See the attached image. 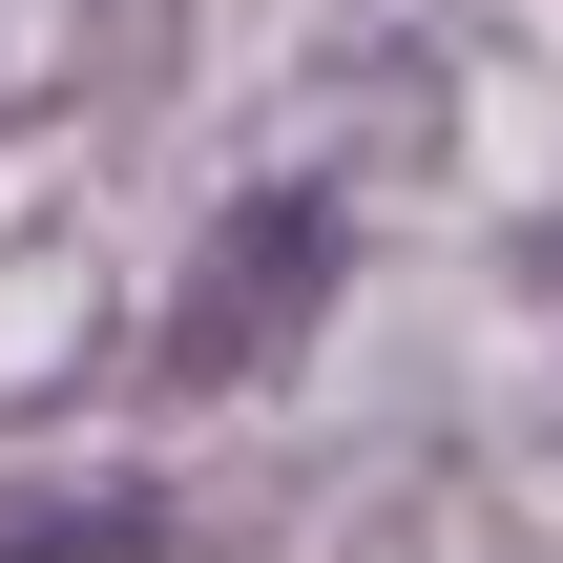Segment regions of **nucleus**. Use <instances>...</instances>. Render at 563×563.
<instances>
[{"label": "nucleus", "instance_id": "obj_1", "mask_svg": "<svg viewBox=\"0 0 563 563\" xmlns=\"http://www.w3.org/2000/svg\"><path fill=\"white\" fill-rule=\"evenodd\" d=\"M313 272H334V209H272V230H230V251L188 272V313H167V376H251V355H292Z\"/></svg>", "mask_w": 563, "mask_h": 563}]
</instances>
